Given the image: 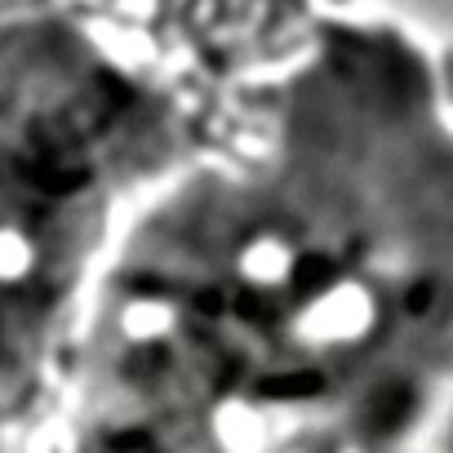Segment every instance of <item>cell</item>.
Wrapping results in <instances>:
<instances>
[{"label":"cell","instance_id":"1","mask_svg":"<svg viewBox=\"0 0 453 453\" xmlns=\"http://www.w3.org/2000/svg\"><path fill=\"white\" fill-rule=\"evenodd\" d=\"M307 98L98 267L45 453H453V280Z\"/></svg>","mask_w":453,"mask_h":453},{"label":"cell","instance_id":"2","mask_svg":"<svg viewBox=\"0 0 453 453\" xmlns=\"http://www.w3.org/2000/svg\"><path fill=\"white\" fill-rule=\"evenodd\" d=\"M134 111L138 89L107 67L63 85L0 81V453H45L98 280L103 151Z\"/></svg>","mask_w":453,"mask_h":453}]
</instances>
